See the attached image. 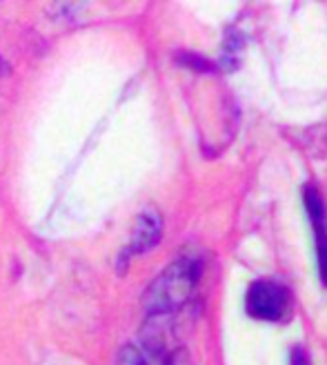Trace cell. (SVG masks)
<instances>
[{
  "instance_id": "cell-1",
  "label": "cell",
  "mask_w": 327,
  "mask_h": 365,
  "mask_svg": "<svg viewBox=\"0 0 327 365\" xmlns=\"http://www.w3.org/2000/svg\"><path fill=\"white\" fill-rule=\"evenodd\" d=\"M201 279V263L196 259H180L162 269L156 281L147 287L142 305L150 317H167L174 309L183 307Z\"/></svg>"
},
{
  "instance_id": "cell-2",
  "label": "cell",
  "mask_w": 327,
  "mask_h": 365,
  "mask_svg": "<svg viewBox=\"0 0 327 365\" xmlns=\"http://www.w3.org/2000/svg\"><path fill=\"white\" fill-rule=\"evenodd\" d=\"M247 312L261 321H281L289 309V297L283 285L274 281H256L247 289Z\"/></svg>"
},
{
  "instance_id": "cell-3",
  "label": "cell",
  "mask_w": 327,
  "mask_h": 365,
  "mask_svg": "<svg viewBox=\"0 0 327 365\" xmlns=\"http://www.w3.org/2000/svg\"><path fill=\"white\" fill-rule=\"evenodd\" d=\"M305 207L310 214V221L316 236V252H318V269L321 279L327 285V212L323 205V198L316 187H305Z\"/></svg>"
},
{
  "instance_id": "cell-4",
  "label": "cell",
  "mask_w": 327,
  "mask_h": 365,
  "mask_svg": "<svg viewBox=\"0 0 327 365\" xmlns=\"http://www.w3.org/2000/svg\"><path fill=\"white\" fill-rule=\"evenodd\" d=\"M160 216L152 210L142 212L138 216V221L134 225L132 232V243H130V252L132 254H145L150 252L158 241H160Z\"/></svg>"
},
{
  "instance_id": "cell-5",
  "label": "cell",
  "mask_w": 327,
  "mask_h": 365,
  "mask_svg": "<svg viewBox=\"0 0 327 365\" xmlns=\"http://www.w3.org/2000/svg\"><path fill=\"white\" fill-rule=\"evenodd\" d=\"M116 365H147V361H145V356L134 348V345H125L116 356Z\"/></svg>"
},
{
  "instance_id": "cell-6",
  "label": "cell",
  "mask_w": 327,
  "mask_h": 365,
  "mask_svg": "<svg viewBox=\"0 0 327 365\" xmlns=\"http://www.w3.org/2000/svg\"><path fill=\"white\" fill-rule=\"evenodd\" d=\"M162 365H192V361L185 348H174L172 352L162 356Z\"/></svg>"
}]
</instances>
